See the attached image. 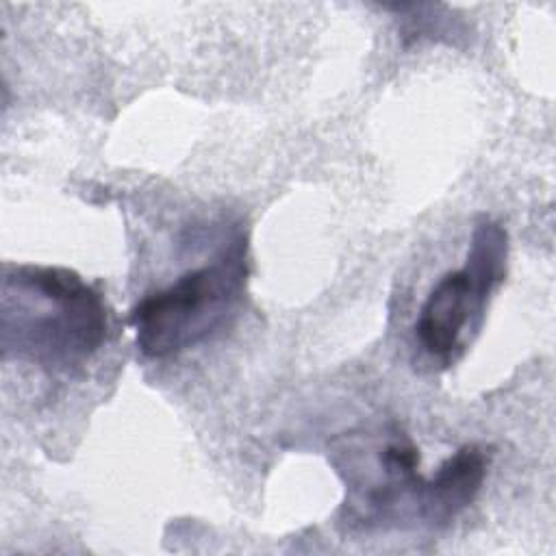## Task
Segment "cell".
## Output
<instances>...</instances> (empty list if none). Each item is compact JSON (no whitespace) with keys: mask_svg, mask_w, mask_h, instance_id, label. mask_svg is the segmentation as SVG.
I'll list each match as a JSON object with an SVG mask.
<instances>
[{"mask_svg":"<svg viewBox=\"0 0 556 556\" xmlns=\"http://www.w3.org/2000/svg\"><path fill=\"white\" fill-rule=\"evenodd\" d=\"M328 452L343 480L339 523L345 530L447 528L434 476L419 471V447L395 421L343 432L332 439Z\"/></svg>","mask_w":556,"mask_h":556,"instance_id":"obj_2","label":"cell"},{"mask_svg":"<svg viewBox=\"0 0 556 556\" xmlns=\"http://www.w3.org/2000/svg\"><path fill=\"white\" fill-rule=\"evenodd\" d=\"M508 232L482 215L471 230L465 261L430 289L417 321L415 341L441 367L454 365L478 334L491 295L506 278Z\"/></svg>","mask_w":556,"mask_h":556,"instance_id":"obj_4","label":"cell"},{"mask_svg":"<svg viewBox=\"0 0 556 556\" xmlns=\"http://www.w3.org/2000/svg\"><path fill=\"white\" fill-rule=\"evenodd\" d=\"M248 274V243L239 235L211 263L141 298L128 315L137 350L161 361L211 339L239 308Z\"/></svg>","mask_w":556,"mask_h":556,"instance_id":"obj_3","label":"cell"},{"mask_svg":"<svg viewBox=\"0 0 556 556\" xmlns=\"http://www.w3.org/2000/svg\"><path fill=\"white\" fill-rule=\"evenodd\" d=\"M109 313L102 293L59 265H7L2 274V358L72 374L102 348Z\"/></svg>","mask_w":556,"mask_h":556,"instance_id":"obj_1","label":"cell"}]
</instances>
